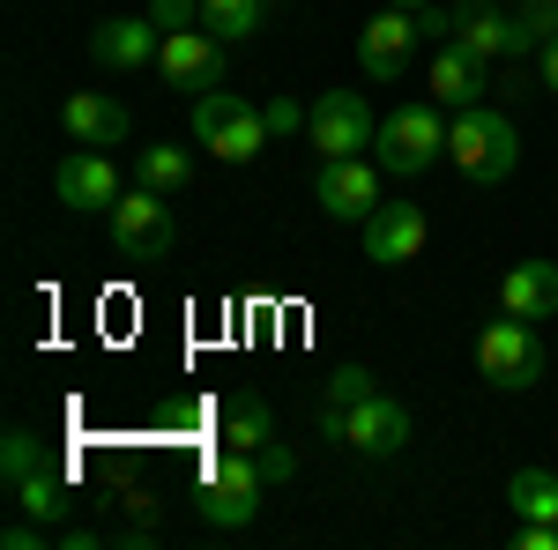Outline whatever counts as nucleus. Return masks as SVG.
Wrapping results in <instances>:
<instances>
[{"label":"nucleus","mask_w":558,"mask_h":550,"mask_svg":"<svg viewBox=\"0 0 558 550\" xmlns=\"http://www.w3.org/2000/svg\"><path fill=\"white\" fill-rule=\"evenodd\" d=\"M447 164L462 171L470 186H499L514 179L521 164V127L492 105H470V112H447Z\"/></svg>","instance_id":"1"},{"label":"nucleus","mask_w":558,"mask_h":550,"mask_svg":"<svg viewBox=\"0 0 558 550\" xmlns=\"http://www.w3.org/2000/svg\"><path fill=\"white\" fill-rule=\"evenodd\" d=\"M194 142L209 157H223V164H254L260 142H276V134L260 120V105H246L239 89H202L194 97Z\"/></svg>","instance_id":"2"},{"label":"nucleus","mask_w":558,"mask_h":550,"mask_svg":"<svg viewBox=\"0 0 558 550\" xmlns=\"http://www.w3.org/2000/svg\"><path fill=\"white\" fill-rule=\"evenodd\" d=\"M447 157V120H439V105H395L373 134V164L395 171V179H417Z\"/></svg>","instance_id":"3"},{"label":"nucleus","mask_w":558,"mask_h":550,"mask_svg":"<svg viewBox=\"0 0 558 550\" xmlns=\"http://www.w3.org/2000/svg\"><path fill=\"white\" fill-rule=\"evenodd\" d=\"M260 491H268L260 462H254V454H239V447H223V454H209V468H202L194 506H202L209 528H246V521L260 513Z\"/></svg>","instance_id":"4"},{"label":"nucleus","mask_w":558,"mask_h":550,"mask_svg":"<svg viewBox=\"0 0 558 550\" xmlns=\"http://www.w3.org/2000/svg\"><path fill=\"white\" fill-rule=\"evenodd\" d=\"M476 380L499 387V394H529V387L544 380V342H536V328H529L521 313L492 320V328L476 335Z\"/></svg>","instance_id":"5"},{"label":"nucleus","mask_w":558,"mask_h":550,"mask_svg":"<svg viewBox=\"0 0 558 550\" xmlns=\"http://www.w3.org/2000/svg\"><path fill=\"white\" fill-rule=\"evenodd\" d=\"M320 431L336 439V447H350V454H365V462H380V454H402L410 447V410L395 402V394H365V402H350L343 417H320Z\"/></svg>","instance_id":"6"},{"label":"nucleus","mask_w":558,"mask_h":550,"mask_svg":"<svg viewBox=\"0 0 558 550\" xmlns=\"http://www.w3.org/2000/svg\"><path fill=\"white\" fill-rule=\"evenodd\" d=\"M105 223H112V246H120V260H165L179 239L172 209H165V194L157 186H128L112 209H105Z\"/></svg>","instance_id":"7"},{"label":"nucleus","mask_w":558,"mask_h":550,"mask_svg":"<svg viewBox=\"0 0 558 550\" xmlns=\"http://www.w3.org/2000/svg\"><path fill=\"white\" fill-rule=\"evenodd\" d=\"M373 134H380V120L365 112V97H357V89H328V97H313L305 142H313L320 157H365V149H373Z\"/></svg>","instance_id":"8"},{"label":"nucleus","mask_w":558,"mask_h":550,"mask_svg":"<svg viewBox=\"0 0 558 550\" xmlns=\"http://www.w3.org/2000/svg\"><path fill=\"white\" fill-rule=\"evenodd\" d=\"M313 201L336 216V223H365V216L380 209V164L373 157H320Z\"/></svg>","instance_id":"9"},{"label":"nucleus","mask_w":558,"mask_h":550,"mask_svg":"<svg viewBox=\"0 0 558 550\" xmlns=\"http://www.w3.org/2000/svg\"><path fill=\"white\" fill-rule=\"evenodd\" d=\"M157 75H165V89H223V38L216 30H165V45H157Z\"/></svg>","instance_id":"10"},{"label":"nucleus","mask_w":558,"mask_h":550,"mask_svg":"<svg viewBox=\"0 0 558 550\" xmlns=\"http://www.w3.org/2000/svg\"><path fill=\"white\" fill-rule=\"evenodd\" d=\"M157 45H165L157 15H105L89 30V60L112 75H157Z\"/></svg>","instance_id":"11"},{"label":"nucleus","mask_w":558,"mask_h":550,"mask_svg":"<svg viewBox=\"0 0 558 550\" xmlns=\"http://www.w3.org/2000/svg\"><path fill=\"white\" fill-rule=\"evenodd\" d=\"M417 8H380L365 30H357V68L373 75V83H402V68L417 60Z\"/></svg>","instance_id":"12"},{"label":"nucleus","mask_w":558,"mask_h":550,"mask_svg":"<svg viewBox=\"0 0 558 550\" xmlns=\"http://www.w3.org/2000/svg\"><path fill=\"white\" fill-rule=\"evenodd\" d=\"M52 194H60L68 209H83V216H89V209H112L128 186H120V164H112V149H83V142H75V149L60 157V171H52Z\"/></svg>","instance_id":"13"},{"label":"nucleus","mask_w":558,"mask_h":550,"mask_svg":"<svg viewBox=\"0 0 558 550\" xmlns=\"http://www.w3.org/2000/svg\"><path fill=\"white\" fill-rule=\"evenodd\" d=\"M365 231V260H380V268H402V260H417L425 254V239H432V223L417 201H380V209L357 223Z\"/></svg>","instance_id":"14"},{"label":"nucleus","mask_w":558,"mask_h":550,"mask_svg":"<svg viewBox=\"0 0 558 550\" xmlns=\"http://www.w3.org/2000/svg\"><path fill=\"white\" fill-rule=\"evenodd\" d=\"M454 45L476 52V60H529L514 8H499V0H462L454 8Z\"/></svg>","instance_id":"15"},{"label":"nucleus","mask_w":558,"mask_h":550,"mask_svg":"<svg viewBox=\"0 0 558 550\" xmlns=\"http://www.w3.org/2000/svg\"><path fill=\"white\" fill-rule=\"evenodd\" d=\"M484 68L492 60H476V52H462V45H439L432 52V75H425V89H432V105L439 112H470V105H484Z\"/></svg>","instance_id":"16"},{"label":"nucleus","mask_w":558,"mask_h":550,"mask_svg":"<svg viewBox=\"0 0 558 550\" xmlns=\"http://www.w3.org/2000/svg\"><path fill=\"white\" fill-rule=\"evenodd\" d=\"M60 127H68V142H83V149H112V142H128V105H112L97 89H75L60 105Z\"/></svg>","instance_id":"17"},{"label":"nucleus","mask_w":558,"mask_h":550,"mask_svg":"<svg viewBox=\"0 0 558 550\" xmlns=\"http://www.w3.org/2000/svg\"><path fill=\"white\" fill-rule=\"evenodd\" d=\"M499 313H521V320L558 313V260H514L499 283Z\"/></svg>","instance_id":"18"},{"label":"nucleus","mask_w":558,"mask_h":550,"mask_svg":"<svg viewBox=\"0 0 558 550\" xmlns=\"http://www.w3.org/2000/svg\"><path fill=\"white\" fill-rule=\"evenodd\" d=\"M15 491V506L31 513V521H45V528H68V513H75V491H68V476L45 462L38 476H23V484H8Z\"/></svg>","instance_id":"19"},{"label":"nucleus","mask_w":558,"mask_h":550,"mask_svg":"<svg viewBox=\"0 0 558 550\" xmlns=\"http://www.w3.org/2000/svg\"><path fill=\"white\" fill-rule=\"evenodd\" d=\"M216 431H223V447L254 454V447H268V439H276V417H268V402H260L254 387H246V394H231V402H223Z\"/></svg>","instance_id":"20"},{"label":"nucleus","mask_w":558,"mask_h":550,"mask_svg":"<svg viewBox=\"0 0 558 550\" xmlns=\"http://www.w3.org/2000/svg\"><path fill=\"white\" fill-rule=\"evenodd\" d=\"M194 179V157L186 149H172V142H149L142 157H134V186H157V194H179Z\"/></svg>","instance_id":"21"},{"label":"nucleus","mask_w":558,"mask_h":550,"mask_svg":"<svg viewBox=\"0 0 558 550\" xmlns=\"http://www.w3.org/2000/svg\"><path fill=\"white\" fill-rule=\"evenodd\" d=\"M260 15H268V0H202V30H216L223 45L254 38Z\"/></svg>","instance_id":"22"},{"label":"nucleus","mask_w":558,"mask_h":550,"mask_svg":"<svg viewBox=\"0 0 558 550\" xmlns=\"http://www.w3.org/2000/svg\"><path fill=\"white\" fill-rule=\"evenodd\" d=\"M507 499H514L521 521H558V476H551V468H514Z\"/></svg>","instance_id":"23"},{"label":"nucleus","mask_w":558,"mask_h":550,"mask_svg":"<svg viewBox=\"0 0 558 550\" xmlns=\"http://www.w3.org/2000/svg\"><path fill=\"white\" fill-rule=\"evenodd\" d=\"M373 394V372L365 365H343V372H328V387H320V417H343L350 402H365Z\"/></svg>","instance_id":"24"},{"label":"nucleus","mask_w":558,"mask_h":550,"mask_svg":"<svg viewBox=\"0 0 558 550\" xmlns=\"http://www.w3.org/2000/svg\"><path fill=\"white\" fill-rule=\"evenodd\" d=\"M45 468V439H31V431H8L0 439V476L8 484H23V476H38Z\"/></svg>","instance_id":"25"},{"label":"nucleus","mask_w":558,"mask_h":550,"mask_svg":"<svg viewBox=\"0 0 558 550\" xmlns=\"http://www.w3.org/2000/svg\"><path fill=\"white\" fill-rule=\"evenodd\" d=\"M514 23H521V45H529V52H544V45L558 38V0H521Z\"/></svg>","instance_id":"26"},{"label":"nucleus","mask_w":558,"mask_h":550,"mask_svg":"<svg viewBox=\"0 0 558 550\" xmlns=\"http://www.w3.org/2000/svg\"><path fill=\"white\" fill-rule=\"evenodd\" d=\"M260 120H268V134H276V142H291V134H305L313 105H299V97H283V89H276V97L260 105Z\"/></svg>","instance_id":"27"},{"label":"nucleus","mask_w":558,"mask_h":550,"mask_svg":"<svg viewBox=\"0 0 558 550\" xmlns=\"http://www.w3.org/2000/svg\"><path fill=\"white\" fill-rule=\"evenodd\" d=\"M254 462H260V476H268V484H291V476H299V454H291L283 439H268V447H254Z\"/></svg>","instance_id":"28"},{"label":"nucleus","mask_w":558,"mask_h":550,"mask_svg":"<svg viewBox=\"0 0 558 550\" xmlns=\"http://www.w3.org/2000/svg\"><path fill=\"white\" fill-rule=\"evenodd\" d=\"M52 536H60V528H45V521H31V513L0 528V543H8V550H45V543H52Z\"/></svg>","instance_id":"29"},{"label":"nucleus","mask_w":558,"mask_h":550,"mask_svg":"<svg viewBox=\"0 0 558 550\" xmlns=\"http://www.w3.org/2000/svg\"><path fill=\"white\" fill-rule=\"evenodd\" d=\"M149 15H157V30H194L202 23V0H149Z\"/></svg>","instance_id":"30"},{"label":"nucleus","mask_w":558,"mask_h":550,"mask_svg":"<svg viewBox=\"0 0 558 550\" xmlns=\"http://www.w3.org/2000/svg\"><path fill=\"white\" fill-rule=\"evenodd\" d=\"M514 550H558V521H521Z\"/></svg>","instance_id":"31"},{"label":"nucleus","mask_w":558,"mask_h":550,"mask_svg":"<svg viewBox=\"0 0 558 550\" xmlns=\"http://www.w3.org/2000/svg\"><path fill=\"white\" fill-rule=\"evenodd\" d=\"M52 543H60V550H97V543H105V528H60Z\"/></svg>","instance_id":"32"},{"label":"nucleus","mask_w":558,"mask_h":550,"mask_svg":"<svg viewBox=\"0 0 558 550\" xmlns=\"http://www.w3.org/2000/svg\"><path fill=\"white\" fill-rule=\"evenodd\" d=\"M536 75H544V89H551V97H558V38L544 45V52H536Z\"/></svg>","instance_id":"33"},{"label":"nucleus","mask_w":558,"mask_h":550,"mask_svg":"<svg viewBox=\"0 0 558 550\" xmlns=\"http://www.w3.org/2000/svg\"><path fill=\"white\" fill-rule=\"evenodd\" d=\"M387 8H432V0H387Z\"/></svg>","instance_id":"34"}]
</instances>
